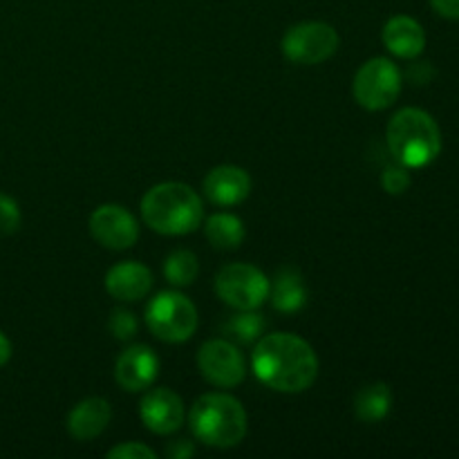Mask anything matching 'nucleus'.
Returning a JSON list of instances; mask_svg holds the SVG:
<instances>
[{"label":"nucleus","mask_w":459,"mask_h":459,"mask_svg":"<svg viewBox=\"0 0 459 459\" xmlns=\"http://www.w3.org/2000/svg\"><path fill=\"white\" fill-rule=\"evenodd\" d=\"M384 39L385 49H388L393 56L406 58V61H412V58L420 56L426 48V31L421 27L420 21H415L412 16H393L384 25Z\"/></svg>","instance_id":"nucleus-16"},{"label":"nucleus","mask_w":459,"mask_h":459,"mask_svg":"<svg viewBox=\"0 0 459 459\" xmlns=\"http://www.w3.org/2000/svg\"><path fill=\"white\" fill-rule=\"evenodd\" d=\"M139 417L151 433L166 437L182 429L186 411H184V402L178 393L151 385L139 403Z\"/></svg>","instance_id":"nucleus-11"},{"label":"nucleus","mask_w":459,"mask_h":459,"mask_svg":"<svg viewBox=\"0 0 459 459\" xmlns=\"http://www.w3.org/2000/svg\"><path fill=\"white\" fill-rule=\"evenodd\" d=\"M269 300L282 314H296L307 305V285L296 269H281L269 285Z\"/></svg>","instance_id":"nucleus-17"},{"label":"nucleus","mask_w":459,"mask_h":459,"mask_svg":"<svg viewBox=\"0 0 459 459\" xmlns=\"http://www.w3.org/2000/svg\"><path fill=\"white\" fill-rule=\"evenodd\" d=\"M160 375V357L148 345H130L115 363V381L126 393H146Z\"/></svg>","instance_id":"nucleus-12"},{"label":"nucleus","mask_w":459,"mask_h":459,"mask_svg":"<svg viewBox=\"0 0 459 459\" xmlns=\"http://www.w3.org/2000/svg\"><path fill=\"white\" fill-rule=\"evenodd\" d=\"M22 213L18 202L7 193H0V236H12L21 229Z\"/></svg>","instance_id":"nucleus-23"},{"label":"nucleus","mask_w":459,"mask_h":459,"mask_svg":"<svg viewBox=\"0 0 459 459\" xmlns=\"http://www.w3.org/2000/svg\"><path fill=\"white\" fill-rule=\"evenodd\" d=\"M106 291L121 303H137L152 290V272L137 260L115 264L106 273Z\"/></svg>","instance_id":"nucleus-14"},{"label":"nucleus","mask_w":459,"mask_h":459,"mask_svg":"<svg viewBox=\"0 0 459 459\" xmlns=\"http://www.w3.org/2000/svg\"><path fill=\"white\" fill-rule=\"evenodd\" d=\"M251 370L260 384L276 393H305L318 377V357L312 345L290 332H273L255 341Z\"/></svg>","instance_id":"nucleus-1"},{"label":"nucleus","mask_w":459,"mask_h":459,"mask_svg":"<svg viewBox=\"0 0 459 459\" xmlns=\"http://www.w3.org/2000/svg\"><path fill=\"white\" fill-rule=\"evenodd\" d=\"M110 420V403L101 397H88L72 408L70 415H67L65 426L67 433H70L76 442H92V439H97L99 435L108 429Z\"/></svg>","instance_id":"nucleus-15"},{"label":"nucleus","mask_w":459,"mask_h":459,"mask_svg":"<svg viewBox=\"0 0 459 459\" xmlns=\"http://www.w3.org/2000/svg\"><path fill=\"white\" fill-rule=\"evenodd\" d=\"M402 70L390 58L377 56L363 63L352 81V94L361 108L381 112L393 106L402 94Z\"/></svg>","instance_id":"nucleus-6"},{"label":"nucleus","mask_w":459,"mask_h":459,"mask_svg":"<svg viewBox=\"0 0 459 459\" xmlns=\"http://www.w3.org/2000/svg\"><path fill=\"white\" fill-rule=\"evenodd\" d=\"M204 233L215 249H238L245 240V224L233 213H213L204 220Z\"/></svg>","instance_id":"nucleus-19"},{"label":"nucleus","mask_w":459,"mask_h":459,"mask_svg":"<svg viewBox=\"0 0 459 459\" xmlns=\"http://www.w3.org/2000/svg\"><path fill=\"white\" fill-rule=\"evenodd\" d=\"M411 169L402 166L399 161L394 166H388V169L381 173V186H384V191L388 193V195H402V193H406L408 188H411Z\"/></svg>","instance_id":"nucleus-22"},{"label":"nucleus","mask_w":459,"mask_h":459,"mask_svg":"<svg viewBox=\"0 0 459 459\" xmlns=\"http://www.w3.org/2000/svg\"><path fill=\"white\" fill-rule=\"evenodd\" d=\"M12 341L7 339V336L3 334V332H0V368L3 366H7L9 363V359H12Z\"/></svg>","instance_id":"nucleus-29"},{"label":"nucleus","mask_w":459,"mask_h":459,"mask_svg":"<svg viewBox=\"0 0 459 459\" xmlns=\"http://www.w3.org/2000/svg\"><path fill=\"white\" fill-rule=\"evenodd\" d=\"M202 377L215 388H236L245 381L247 363L240 348L229 339H211L197 352Z\"/></svg>","instance_id":"nucleus-9"},{"label":"nucleus","mask_w":459,"mask_h":459,"mask_svg":"<svg viewBox=\"0 0 459 459\" xmlns=\"http://www.w3.org/2000/svg\"><path fill=\"white\" fill-rule=\"evenodd\" d=\"M435 76V67L430 63H412L411 70H408V79L412 81L415 85H426L430 83Z\"/></svg>","instance_id":"nucleus-26"},{"label":"nucleus","mask_w":459,"mask_h":459,"mask_svg":"<svg viewBox=\"0 0 459 459\" xmlns=\"http://www.w3.org/2000/svg\"><path fill=\"white\" fill-rule=\"evenodd\" d=\"M251 178L240 166H215L204 178V195L215 206H236L249 197Z\"/></svg>","instance_id":"nucleus-13"},{"label":"nucleus","mask_w":459,"mask_h":459,"mask_svg":"<svg viewBox=\"0 0 459 459\" xmlns=\"http://www.w3.org/2000/svg\"><path fill=\"white\" fill-rule=\"evenodd\" d=\"M385 139L394 160L406 169H424L442 152L439 124L421 108H402L394 112Z\"/></svg>","instance_id":"nucleus-3"},{"label":"nucleus","mask_w":459,"mask_h":459,"mask_svg":"<svg viewBox=\"0 0 459 459\" xmlns=\"http://www.w3.org/2000/svg\"><path fill=\"white\" fill-rule=\"evenodd\" d=\"M108 327H110V334L115 336L117 341H130L134 334H137L139 323L130 309H115V312L110 314V323H108Z\"/></svg>","instance_id":"nucleus-24"},{"label":"nucleus","mask_w":459,"mask_h":459,"mask_svg":"<svg viewBox=\"0 0 459 459\" xmlns=\"http://www.w3.org/2000/svg\"><path fill=\"white\" fill-rule=\"evenodd\" d=\"M188 426L197 442L213 448H233L247 437V411L227 393H206L188 412Z\"/></svg>","instance_id":"nucleus-4"},{"label":"nucleus","mask_w":459,"mask_h":459,"mask_svg":"<svg viewBox=\"0 0 459 459\" xmlns=\"http://www.w3.org/2000/svg\"><path fill=\"white\" fill-rule=\"evenodd\" d=\"M430 7L446 21H459V0H430Z\"/></svg>","instance_id":"nucleus-28"},{"label":"nucleus","mask_w":459,"mask_h":459,"mask_svg":"<svg viewBox=\"0 0 459 459\" xmlns=\"http://www.w3.org/2000/svg\"><path fill=\"white\" fill-rule=\"evenodd\" d=\"M90 233L101 247L112 251L130 249L139 240V222L126 206L101 204L90 215Z\"/></svg>","instance_id":"nucleus-10"},{"label":"nucleus","mask_w":459,"mask_h":459,"mask_svg":"<svg viewBox=\"0 0 459 459\" xmlns=\"http://www.w3.org/2000/svg\"><path fill=\"white\" fill-rule=\"evenodd\" d=\"M108 459H155V451L146 444L126 442L108 451Z\"/></svg>","instance_id":"nucleus-25"},{"label":"nucleus","mask_w":459,"mask_h":459,"mask_svg":"<svg viewBox=\"0 0 459 459\" xmlns=\"http://www.w3.org/2000/svg\"><path fill=\"white\" fill-rule=\"evenodd\" d=\"M142 218L161 236H188L204 220V204L188 184L161 182L142 197Z\"/></svg>","instance_id":"nucleus-2"},{"label":"nucleus","mask_w":459,"mask_h":459,"mask_svg":"<svg viewBox=\"0 0 459 459\" xmlns=\"http://www.w3.org/2000/svg\"><path fill=\"white\" fill-rule=\"evenodd\" d=\"M224 334L229 341L238 345H254L260 336H264L267 330V321H264L263 314H258L255 309H238V314H233L227 323H224Z\"/></svg>","instance_id":"nucleus-20"},{"label":"nucleus","mask_w":459,"mask_h":459,"mask_svg":"<svg viewBox=\"0 0 459 459\" xmlns=\"http://www.w3.org/2000/svg\"><path fill=\"white\" fill-rule=\"evenodd\" d=\"M146 325L164 343H184L197 330V307L179 291H160L146 307Z\"/></svg>","instance_id":"nucleus-5"},{"label":"nucleus","mask_w":459,"mask_h":459,"mask_svg":"<svg viewBox=\"0 0 459 459\" xmlns=\"http://www.w3.org/2000/svg\"><path fill=\"white\" fill-rule=\"evenodd\" d=\"M166 455L170 459H188L195 455V446H193L191 439H175L166 446Z\"/></svg>","instance_id":"nucleus-27"},{"label":"nucleus","mask_w":459,"mask_h":459,"mask_svg":"<svg viewBox=\"0 0 459 459\" xmlns=\"http://www.w3.org/2000/svg\"><path fill=\"white\" fill-rule=\"evenodd\" d=\"M197 273H200V263L193 251L179 249L166 258L164 263V276L173 287H188L195 282Z\"/></svg>","instance_id":"nucleus-21"},{"label":"nucleus","mask_w":459,"mask_h":459,"mask_svg":"<svg viewBox=\"0 0 459 459\" xmlns=\"http://www.w3.org/2000/svg\"><path fill=\"white\" fill-rule=\"evenodd\" d=\"M341 45L339 31L321 21L299 22L282 36V54L296 65H318L336 54Z\"/></svg>","instance_id":"nucleus-8"},{"label":"nucleus","mask_w":459,"mask_h":459,"mask_svg":"<svg viewBox=\"0 0 459 459\" xmlns=\"http://www.w3.org/2000/svg\"><path fill=\"white\" fill-rule=\"evenodd\" d=\"M269 281L255 264L231 263L215 276V294L224 305L238 309H258L269 299Z\"/></svg>","instance_id":"nucleus-7"},{"label":"nucleus","mask_w":459,"mask_h":459,"mask_svg":"<svg viewBox=\"0 0 459 459\" xmlns=\"http://www.w3.org/2000/svg\"><path fill=\"white\" fill-rule=\"evenodd\" d=\"M393 408V390L388 384H368L354 394V415L363 424H379Z\"/></svg>","instance_id":"nucleus-18"}]
</instances>
